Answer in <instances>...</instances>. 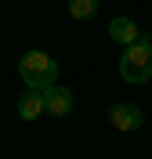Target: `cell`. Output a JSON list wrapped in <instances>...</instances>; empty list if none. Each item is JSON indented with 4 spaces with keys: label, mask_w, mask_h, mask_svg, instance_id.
Masks as SVG:
<instances>
[{
    "label": "cell",
    "mask_w": 152,
    "mask_h": 159,
    "mask_svg": "<svg viewBox=\"0 0 152 159\" xmlns=\"http://www.w3.org/2000/svg\"><path fill=\"white\" fill-rule=\"evenodd\" d=\"M69 15L76 22H87L98 15V0H69Z\"/></svg>",
    "instance_id": "52a82bcc"
},
{
    "label": "cell",
    "mask_w": 152,
    "mask_h": 159,
    "mask_svg": "<svg viewBox=\"0 0 152 159\" xmlns=\"http://www.w3.org/2000/svg\"><path fill=\"white\" fill-rule=\"evenodd\" d=\"M120 76L127 80V83H145V80H152V40H149V33H141L134 43L123 47Z\"/></svg>",
    "instance_id": "6da1fadb"
},
{
    "label": "cell",
    "mask_w": 152,
    "mask_h": 159,
    "mask_svg": "<svg viewBox=\"0 0 152 159\" xmlns=\"http://www.w3.org/2000/svg\"><path fill=\"white\" fill-rule=\"evenodd\" d=\"M109 36L116 40V43H123V47H127V43H134V40L141 36V29L134 25V18H127V15H116V18L109 22Z\"/></svg>",
    "instance_id": "5b68a950"
},
{
    "label": "cell",
    "mask_w": 152,
    "mask_h": 159,
    "mask_svg": "<svg viewBox=\"0 0 152 159\" xmlns=\"http://www.w3.org/2000/svg\"><path fill=\"white\" fill-rule=\"evenodd\" d=\"M72 90L62 87V83H51V87H44V112H51V116H69L72 112Z\"/></svg>",
    "instance_id": "3957f363"
},
{
    "label": "cell",
    "mask_w": 152,
    "mask_h": 159,
    "mask_svg": "<svg viewBox=\"0 0 152 159\" xmlns=\"http://www.w3.org/2000/svg\"><path fill=\"white\" fill-rule=\"evenodd\" d=\"M109 123L116 130H138L145 123V116H141V109H138L134 101H116L112 112H109Z\"/></svg>",
    "instance_id": "277c9868"
},
{
    "label": "cell",
    "mask_w": 152,
    "mask_h": 159,
    "mask_svg": "<svg viewBox=\"0 0 152 159\" xmlns=\"http://www.w3.org/2000/svg\"><path fill=\"white\" fill-rule=\"evenodd\" d=\"M18 76H22L25 87L44 90L51 83H58V61L51 58L47 51H25L18 58Z\"/></svg>",
    "instance_id": "7a4b0ae2"
},
{
    "label": "cell",
    "mask_w": 152,
    "mask_h": 159,
    "mask_svg": "<svg viewBox=\"0 0 152 159\" xmlns=\"http://www.w3.org/2000/svg\"><path fill=\"white\" fill-rule=\"evenodd\" d=\"M40 112H44V90L25 87V94L18 98V116H22V119H36Z\"/></svg>",
    "instance_id": "8992f818"
}]
</instances>
